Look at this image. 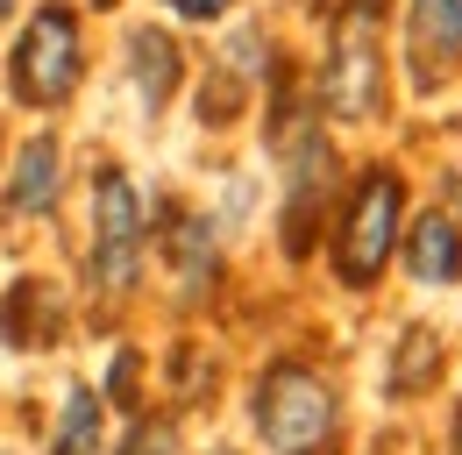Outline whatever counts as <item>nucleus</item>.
Masks as SVG:
<instances>
[{
    "instance_id": "nucleus-1",
    "label": "nucleus",
    "mask_w": 462,
    "mask_h": 455,
    "mask_svg": "<svg viewBox=\"0 0 462 455\" xmlns=\"http://www.w3.org/2000/svg\"><path fill=\"white\" fill-rule=\"evenodd\" d=\"M384 14L392 0H342L328 64H320V107L342 128H370L384 114Z\"/></svg>"
},
{
    "instance_id": "nucleus-10",
    "label": "nucleus",
    "mask_w": 462,
    "mask_h": 455,
    "mask_svg": "<svg viewBox=\"0 0 462 455\" xmlns=\"http://www.w3.org/2000/svg\"><path fill=\"white\" fill-rule=\"evenodd\" d=\"M164 249H171V264H178V292H185V299H207V284H214V271H221L214 221H199V214H171Z\"/></svg>"
},
{
    "instance_id": "nucleus-7",
    "label": "nucleus",
    "mask_w": 462,
    "mask_h": 455,
    "mask_svg": "<svg viewBox=\"0 0 462 455\" xmlns=\"http://www.w3.org/2000/svg\"><path fill=\"white\" fill-rule=\"evenodd\" d=\"M335 157L320 143V128H291L285 135V249L306 256L313 249V221H320V200H328V178Z\"/></svg>"
},
{
    "instance_id": "nucleus-2",
    "label": "nucleus",
    "mask_w": 462,
    "mask_h": 455,
    "mask_svg": "<svg viewBox=\"0 0 462 455\" xmlns=\"http://www.w3.org/2000/svg\"><path fill=\"white\" fill-rule=\"evenodd\" d=\"M399 228H405L399 164L356 171V185H348V200H342V221H335V278H342L348 292L377 284L384 264H392V249H399Z\"/></svg>"
},
{
    "instance_id": "nucleus-13",
    "label": "nucleus",
    "mask_w": 462,
    "mask_h": 455,
    "mask_svg": "<svg viewBox=\"0 0 462 455\" xmlns=\"http://www.w3.org/2000/svg\"><path fill=\"white\" fill-rule=\"evenodd\" d=\"M100 392L93 385H79V392L64 398V413H58V441H51V455H100Z\"/></svg>"
},
{
    "instance_id": "nucleus-16",
    "label": "nucleus",
    "mask_w": 462,
    "mask_h": 455,
    "mask_svg": "<svg viewBox=\"0 0 462 455\" xmlns=\"http://www.w3.org/2000/svg\"><path fill=\"white\" fill-rule=\"evenodd\" d=\"M448 455H462V405H456V434H448Z\"/></svg>"
},
{
    "instance_id": "nucleus-4",
    "label": "nucleus",
    "mask_w": 462,
    "mask_h": 455,
    "mask_svg": "<svg viewBox=\"0 0 462 455\" xmlns=\"http://www.w3.org/2000/svg\"><path fill=\"white\" fill-rule=\"evenodd\" d=\"M79 71H86V57H79V7L71 0H43L22 22L14 51H7V93L22 107L51 114L79 93Z\"/></svg>"
},
{
    "instance_id": "nucleus-20",
    "label": "nucleus",
    "mask_w": 462,
    "mask_h": 455,
    "mask_svg": "<svg viewBox=\"0 0 462 455\" xmlns=\"http://www.w3.org/2000/svg\"><path fill=\"white\" fill-rule=\"evenodd\" d=\"M221 455H228V449H221Z\"/></svg>"
},
{
    "instance_id": "nucleus-5",
    "label": "nucleus",
    "mask_w": 462,
    "mask_h": 455,
    "mask_svg": "<svg viewBox=\"0 0 462 455\" xmlns=\"http://www.w3.org/2000/svg\"><path fill=\"white\" fill-rule=\"evenodd\" d=\"M143 256H150V221L143 200L115 164L93 171V242H86V292H100L107 306H121L143 284Z\"/></svg>"
},
{
    "instance_id": "nucleus-11",
    "label": "nucleus",
    "mask_w": 462,
    "mask_h": 455,
    "mask_svg": "<svg viewBox=\"0 0 462 455\" xmlns=\"http://www.w3.org/2000/svg\"><path fill=\"white\" fill-rule=\"evenodd\" d=\"M128 57H135V93H143V107L157 114L178 86V43L164 29H135V36H128Z\"/></svg>"
},
{
    "instance_id": "nucleus-17",
    "label": "nucleus",
    "mask_w": 462,
    "mask_h": 455,
    "mask_svg": "<svg viewBox=\"0 0 462 455\" xmlns=\"http://www.w3.org/2000/svg\"><path fill=\"white\" fill-rule=\"evenodd\" d=\"M0 14H14V0H0Z\"/></svg>"
},
{
    "instance_id": "nucleus-14",
    "label": "nucleus",
    "mask_w": 462,
    "mask_h": 455,
    "mask_svg": "<svg viewBox=\"0 0 462 455\" xmlns=\"http://www.w3.org/2000/svg\"><path fill=\"white\" fill-rule=\"evenodd\" d=\"M171 449H178L171 420H135V434H128V449H121V455H171Z\"/></svg>"
},
{
    "instance_id": "nucleus-12",
    "label": "nucleus",
    "mask_w": 462,
    "mask_h": 455,
    "mask_svg": "<svg viewBox=\"0 0 462 455\" xmlns=\"http://www.w3.org/2000/svg\"><path fill=\"white\" fill-rule=\"evenodd\" d=\"M434 377H441V335L434 328H405L399 356H392V398L434 392Z\"/></svg>"
},
{
    "instance_id": "nucleus-18",
    "label": "nucleus",
    "mask_w": 462,
    "mask_h": 455,
    "mask_svg": "<svg viewBox=\"0 0 462 455\" xmlns=\"http://www.w3.org/2000/svg\"><path fill=\"white\" fill-rule=\"evenodd\" d=\"M93 7H100V14H107V7H115V0H93Z\"/></svg>"
},
{
    "instance_id": "nucleus-8",
    "label": "nucleus",
    "mask_w": 462,
    "mask_h": 455,
    "mask_svg": "<svg viewBox=\"0 0 462 455\" xmlns=\"http://www.w3.org/2000/svg\"><path fill=\"white\" fill-rule=\"evenodd\" d=\"M64 200V143L43 128V135H29L22 150H14V171H7V214H58Z\"/></svg>"
},
{
    "instance_id": "nucleus-15",
    "label": "nucleus",
    "mask_w": 462,
    "mask_h": 455,
    "mask_svg": "<svg viewBox=\"0 0 462 455\" xmlns=\"http://www.w3.org/2000/svg\"><path fill=\"white\" fill-rule=\"evenodd\" d=\"M164 7H171L178 22H221V14L235 7V0H164Z\"/></svg>"
},
{
    "instance_id": "nucleus-9",
    "label": "nucleus",
    "mask_w": 462,
    "mask_h": 455,
    "mask_svg": "<svg viewBox=\"0 0 462 455\" xmlns=\"http://www.w3.org/2000/svg\"><path fill=\"white\" fill-rule=\"evenodd\" d=\"M399 249H405V271L420 284H456L462 278V228L456 214H420L412 228H399Z\"/></svg>"
},
{
    "instance_id": "nucleus-19",
    "label": "nucleus",
    "mask_w": 462,
    "mask_h": 455,
    "mask_svg": "<svg viewBox=\"0 0 462 455\" xmlns=\"http://www.w3.org/2000/svg\"><path fill=\"white\" fill-rule=\"evenodd\" d=\"M0 143H7V128H0Z\"/></svg>"
},
{
    "instance_id": "nucleus-6",
    "label": "nucleus",
    "mask_w": 462,
    "mask_h": 455,
    "mask_svg": "<svg viewBox=\"0 0 462 455\" xmlns=\"http://www.w3.org/2000/svg\"><path fill=\"white\" fill-rule=\"evenodd\" d=\"M462 79V0H412L405 7V86L441 93Z\"/></svg>"
},
{
    "instance_id": "nucleus-3",
    "label": "nucleus",
    "mask_w": 462,
    "mask_h": 455,
    "mask_svg": "<svg viewBox=\"0 0 462 455\" xmlns=\"http://www.w3.org/2000/svg\"><path fill=\"white\" fill-rule=\"evenodd\" d=\"M256 434L271 455H328L335 449V427H342V405H335V385L306 363H271L256 377Z\"/></svg>"
}]
</instances>
